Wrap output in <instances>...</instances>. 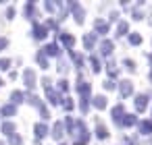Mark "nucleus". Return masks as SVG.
Wrapping results in <instances>:
<instances>
[{"label": "nucleus", "instance_id": "1", "mask_svg": "<svg viewBox=\"0 0 152 145\" xmlns=\"http://www.w3.org/2000/svg\"><path fill=\"white\" fill-rule=\"evenodd\" d=\"M69 133H71L73 137H77L79 143H86V141L90 139V131L86 128V124H83L81 120H73V126L69 128Z\"/></svg>", "mask_w": 152, "mask_h": 145}, {"label": "nucleus", "instance_id": "2", "mask_svg": "<svg viewBox=\"0 0 152 145\" xmlns=\"http://www.w3.org/2000/svg\"><path fill=\"white\" fill-rule=\"evenodd\" d=\"M69 11L73 13V17H75V21L81 25L83 23V17H86V11L81 9V4L77 2V0H71V2H69Z\"/></svg>", "mask_w": 152, "mask_h": 145}, {"label": "nucleus", "instance_id": "3", "mask_svg": "<svg viewBox=\"0 0 152 145\" xmlns=\"http://www.w3.org/2000/svg\"><path fill=\"white\" fill-rule=\"evenodd\" d=\"M23 83H25L27 89H34V87H36V73H34L31 69H25V71H23Z\"/></svg>", "mask_w": 152, "mask_h": 145}, {"label": "nucleus", "instance_id": "4", "mask_svg": "<svg viewBox=\"0 0 152 145\" xmlns=\"http://www.w3.org/2000/svg\"><path fill=\"white\" fill-rule=\"evenodd\" d=\"M94 29H96V33L106 35V33L110 31V25H108V21H104V19H96V21H94Z\"/></svg>", "mask_w": 152, "mask_h": 145}, {"label": "nucleus", "instance_id": "5", "mask_svg": "<svg viewBox=\"0 0 152 145\" xmlns=\"http://www.w3.org/2000/svg\"><path fill=\"white\" fill-rule=\"evenodd\" d=\"M42 54H44V56H56V58H58V56H61V46H58L56 42H54V44H48V46L42 48Z\"/></svg>", "mask_w": 152, "mask_h": 145}, {"label": "nucleus", "instance_id": "6", "mask_svg": "<svg viewBox=\"0 0 152 145\" xmlns=\"http://www.w3.org/2000/svg\"><path fill=\"white\" fill-rule=\"evenodd\" d=\"M77 91L81 93V97H90V93H92V85L79 77V79H77Z\"/></svg>", "mask_w": 152, "mask_h": 145}, {"label": "nucleus", "instance_id": "7", "mask_svg": "<svg viewBox=\"0 0 152 145\" xmlns=\"http://www.w3.org/2000/svg\"><path fill=\"white\" fill-rule=\"evenodd\" d=\"M119 93H121V97L131 95V93H133V83H131L129 79H123V81H121V85H119Z\"/></svg>", "mask_w": 152, "mask_h": 145}, {"label": "nucleus", "instance_id": "8", "mask_svg": "<svg viewBox=\"0 0 152 145\" xmlns=\"http://www.w3.org/2000/svg\"><path fill=\"white\" fill-rule=\"evenodd\" d=\"M46 97H48V102H50L52 106H58V104L63 102L61 93H58L56 89H52V87H50V89H46Z\"/></svg>", "mask_w": 152, "mask_h": 145}, {"label": "nucleus", "instance_id": "9", "mask_svg": "<svg viewBox=\"0 0 152 145\" xmlns=\"http://www.w3.org/2000/svg\"><path fill=\"white\" fill-rule=\"evenodd\" d=\"M46 35H48V29H46L44 25L36 23V25H34V38H36V40H44Z\"/></svg>", "mask_w": 152, "mask_h": 145}, {"label": "nucleus", "instance_id": "10", "mask_svg": "<svg viewBox=\"0 0 152 145\" xmlns=\"http://www.w3.org/2000/svg\"><path fill=\"white\" fill-rule=\"evenodd\" d=\"M146 106H148V95L140 93V95L135 97V110H137V112H144V110H146Z\"/></svg>", "mask_w": 152, "mask_h": 145}, {"label": "nucleus", "instance_id": "11", "mask_svg": "<svg viewBox=\"0 0 152 145\" xmlns=\"http://www.w3.org/2000/svg\"><path fill=\"white\" fill-rule=\"evenodd\" d=\"M113 50H115V46H113V42H110V40H104V42L100 44V52H102V56H110V54H113Z\"/></svg>", "mask_w": 152, "mask_h": 145}, {"label": "nucleus", "instance_id": "12", "mask_svg": "<svg viewBox=\"0 0 152 145\" xmlns=\"http://www.w3.org/2000/svg\"><path fill=\"white\" fill-rule=\"evenodd\" d=\"M61 40H63V44L69 48V52L75 48V38H73L71 33H61Z\"/></svg>", "mask_w": 152, "mask_h": 145}, {"label": "nucleus", "instance_id": "13", "mask_svg": "<svg viewBox=\"0 0 152 145\" xmlns=\"http://www.w3.org/2000/svg\"><path fill=\"white\" fill-rule=\"evenodd\" d=\"M83 46H86V50H92L96 46V33H86L83 35Z\"/></svg>", "mask_w": 152, "mask_h": 145}, {"label": "nucleus", "instance_id": "14", "mask_svg": "<svg viewBox=\"0 0 152 145\" xmlns=\"http://www.w3.org/2000/svg\"><path fill=\"white\" fill-rule=\"evenodd\" d=\"M135 124V116L133 114H125V118L117 120V126H133Z\"/></svg>", "mask_w": 152, "mask_h": 145}, {"label": "nucleus", "instance_id": "15", "mask_svg": "<svg viewBox=\"0 0 152 145\" xmlns=\"http://www.w3.org/2000/svg\"><path fill=\"white\" fill-rule=\"evenodd\" d=\"M137 131H140L142 135H150V133H152V120H142V122L137 124Z\"/></svg>", "mask_w": 152, "mask_h": 145}, {"label": "nucleus", "instance_id": "16", "mask_svg": "<svg viewBox=\"0 0 152 145\" xmlns=\"http://www.w3.org/2000/svg\"><path fill=\"white\" fill-rule=\"evenodd\" d=\"M92 104H94L98 110H104V108H106V97H104V95H94Z\"/></svg>", "mask_w": 152, "mask_h": 145}, {"label": "nucleus", "instance_id": "17", "mask_svg": "<svg viewBox=\"0 0 152 145\" xmlns=\"http://www.w3.org/2000/svg\"><path fill=\"white\" fill-rule=\"evenodd\" d=\"M110 114H113V118H115V122H117V120H121V116H125V108H123V104H119V106H115Z\"/></svg>", "mask_w": 152, "mask_h": 145}, {"label": "nucleus", "instance_id": "18", "mask_svg": "<svg viewBox=\"0 0 152 145\" xmlns=\"http://www.w3.org/2000/svg\"><path fill=\"white\" fill-rule=\"evenodd\" d=\"M46 135H48V126H46L44 122H42V124L38 122V124H36V139H42V137H46Z\"/></svg>", "mask_w": 152, "mask_h": 145}, {"label": "nucleus", "instance_id": "19", "mask_svg": "<svg viewBox=\"0 0 152 145\" xmlns=\"http://www.w3.org/2000/svg\"><path fill=\"white\" fill-rule=\"evenodd\" d=\"M63 135H65V131H63V122H56V124L52 126V137L58 141V139H63Z\"/></svg>", "mask_w": 152, "mask_h": 145}, {"label": "nucleus", "instance_id": "20", "mask_svg": "<svg viewBox=\"0 0 152 145\" xmlns=\"http://www.w3.org/2000/svg\"><path fill=\"white\" fill-rule=\"evenodd\" d=\"M96 137H98V139H106V137H108V128H106L102 122H98V126H96Z\"/></svg>", "mask_w": 152, "mask_h": 145}, {"label": "nucleus", "instance_id": "21", "mask_svg": "<svg viewBox=\"0 0 152 145\" xmlns=\"http://www.w3.org/2000/svg\"><path fill=\"white\" fill-rule=\"evenodd\" d=\"M36 62H38V64H40L42 69H48V60H46V56L42 54V50H40V52L36 54Z\"/></svg>", "mask_w": 152, "mask_h": 145}, {"label": "nucleus", "instance_id": "22", "mask_svg": "<svg viewBox=\"0 0 152 145\" xmlns=\"http://www.w3.org/2000/svg\"><path fill=\"white\" fill-rule=\"evenodd\" d=\"M11 100H13V106H15V104H21L25 100V95H23V91H13L11 93Z\"/></svg>", "mask_w": 152, "mask_h": 145}, {"label": "nucleus", "instance_id": "23", "mask_svg": "<svg viewBox=\"0 0 152 145\" xmlns=\"http://www.w3.org/2000/svg\"><path fill=\"white\" fill-rule=\"evenodd\" d=\"M61 9V2H52V0H48V2H46V11L48 13H56Z\"/></svg>", "mask_w": 152, "mask_h": 145}, {"label": "nucleus", "instance_id": "24", "mask_svg": "<svg viewBox=\"0 0 152 145\" xmlns=\"http://www.w3.org/2000/svg\"><path fill=\"white\" fill-rule=\"evenodd\" d=\"M61 104H63V108H65L67 112H71V110L75 108V104H73V100H71V97H63V102H61Z\"/></svg>", "mask_w": 152, "mask_h": 145}, {"label": "nucleus", "instance_id": "25", "mask_svg": "<svg viewBox=\"0 0 152 145\" xmlns=\"http://www.w3.org/2000/svg\"><path fill=\"white\" fill-rule=\"evenodd\" d=\"M15 112H17V108H15L13 104H7V106L2 108V116H13Z\"/></svg>", "mask_w": 152, "mask_h": 145}, {"label": "nucleus", "instance_id": "26", "mask_svg": "<svg viewBox=\"0 0 152 145\" xmlns=\"http://www.w3.org/2000/svg\"><path fill=\"white\" fill-rule=\"evenodd\" d=\"M2 133H7V135H15V124H13V122H4V124H2Z\"/></svg>", "mask_w": 152, "mask_h": 145}, {"label": "nucleus", "instance_id": "27", "mask_svg": "<svg viewBox=\"0 0 152 145\" xmlns=\"http://www.w3.org/2000/svg\"><path fill=\"white\" fill-rule=\"evenodd\" d=\"M127 31H129V25H127L125 21H121V23H119V33H117V35H119V38H123Z\"/></svg>", "mask_w": 152, "mask_h": 145}, {"label": "nucleus", "instance_id": "28", "mask_svg": "<svg viewBox=\"0 0 152 145\" xmlns=\"http://www.w3.org/2000/svg\"><path fill=\"white\" fill-rule=\"evenodd\" d=\"M129 44H131V46L142 44V35H140V33H131V35H129Z\"/></svg>", "mask_w": 152, "mask_h": 145}, {"label": "nucleus", "instance_id": "29", "mask_svg": "<svg viewBox=\"0 0 152 145\" xmlns=\"http://www.w3.org/2000/svg\"><path fill=\"white\" fill-rule=\"evenodd\" d=\"M106 71H108V75H110V77H117V73H119L115 62H106Z\"/></svg>", "mask_w": 152, "mask_h": 145}, {"label": "nucleus", "instance_id": "30", "mask_svg": "<svg viewBox=\"0 0 152 145\" xmlns=\"http://www.w3.org/2000/svg\"><path fill=\"white\" fill-rule=\"evenodd\" d=\"M90 64H92V71H94V73H100V62H98V58L90 56Z\"/></svg>", "mask_w": 152, "mask_h": 145}, {"label": "nucleus", "instance_id": "31", "mask_svg": "<svg viewBox=\"0 0 152 145\" xmlns=\"http://www.w3.org/2000/svg\"><path fill=\"white\" fill-rule=\"evenodd\" d=\"M71 58H73V60H75V64H77V66H83V58H81V56H79V54H75V52H73V50H71Z\"/></svg>", "mask_w": 152, "mask_h": 145}, {"label": "nucleus", "instance_id": "32", "mask_svg": "<svg viewBox=\"0 0 152 145\" xmlns=\"http://www.w3.org/2000/svg\"><path fill=\"white\" fill-rule=\"evenodd\" d=\"M102 87H104L106 91H113L117 85H115V81H113V79H108V81H104V83H102Z\"/></svg>", "mask_w": 152, "mask_h": 145}, {"label": "nucleus", "instance_id": "33", "mask_svg": "<svg viewBox=\"0 0 152 145\" xmlns=\"http://www.w3.org/2000/svg\"><path fill=\"white\" fill-rule=\"evenodd\" d=\"M88 102H90V97H81V112L83 114H88V110H90V104Z\"/></svg>", "mask_w": 152, "mask_h": 145}, {"label": "nucleus", "instance_id": "34", "mask_svg": "<svg viewBox=\"0 0 152 145\" xmlns=\"http://www.w3.org/2000/svg\"><path fill=\"white\" fill-rule=\"evenodd\" d=\"M9 143H11V145H21V143H23V139H21L19 135H11V139H9Z\"/></svg>", "mask_w": 152, "mask_h": 145}, {"label": "nucleus", "instance_id": "35", "mask_svg": "<svg viewBox=\"0 0 152 145\" xmlns=\"http://www.w3.org/2000/svg\"><path fill=\"white\" fill-rule=\"evenodd\" d=\"M31 15H34V2H29V4L25 6V17L31 19Z\"/></svg>", "mask_w": 152, "mask_h": 145}, {"label": "nucleus", "instance_id": "36", "mask_svg": "<svg viewBox=\"0 0 152 145\" xmlns=\"http://www.w3.org/2000/svg\"><path fill=\"white\" fill-rule=\"evenodd\" d=\"M44 27H46V29H48V27H50V29H58V23H56V21H54V19H48V21H46V25H44Z\"/></svg>", "mask_w": 152, "mask_h": 145}, {"label": "nucleus", "instance_id": "37", "mask_svg": "<svg viewBox=\"0 0 152 145\" xmlns=\"http://www.w3.org/2000/svg\"><path fill=\"white\" fill-rule=\"evenodd\" d=\"M123 64H125V69H127V71H131V73L135 71V62H133V60H129V58H127Z\"/></svg>", "mask_w": 152, "mask_h": 145}, {"label": "nucleus", "instance_id": "38", "mask_svg": "<svg viewBox=\"0 0 152 145\" xmlns=\"http://www.w3.org/2000/svg\"><path fill=\"white\" fill-rule=\"evenodd\" d=\"M58 89H61V91H67V89H69V81H67V79H61V81H58Z\"/></svg>", "mask_w": 152, "mask_h": 145}, {"label": "nucleus", "instance_id": "39", "mask_svg": "<svg viewBox=\"0 0 152 145\" xmlns=\"http://www.w3.org/2000/svg\"><path fill=\"white\" fill-rule=\"evenodd\" d=\"M11 66V60L9 58H2V60H0V69H2V71H7Z\"/></svg>", "mask_w": 152, "mask_h": 145}, {"label": "nucleus", "instance_id": "40", "mask_svg": "<svg viewBox=\"0 0 152 145\" xmlns=\"http://www.w3.org/2000/svg\"><path fill=\"white\" fill-rule=\"evenodd\" d=\"M131 15H133V19H135V21L144 19V15H142V11H140V9H133V13H131Z\"/></svg>", "mask_w": 152, "mask_h": 145}, {"label": "nucleus", "instance_id": "41", "mask_svg": "<svg viewBox=\"0 0 152 145\" xmlns=\"http://www.w3.org/2000/svg\"><path fill=\"white\" fill-rule=\"evenodd\" d=\"M50 83H52V81H50L48 77H44V79H42V85H44V89H50V87H52Z\"/></svg>", "mask_w": 152, "mask_h": 145}, {"label": "nucleus", "instance_id": "42", "mask_svg": "<svg viewBox=\"0 0 152 145\" xmlns=\"http://www.w3.org/2000/svg\"><path fill=\"white\" fill-rule=\"evenodd\" d=\"M58 71H61V73H67V71H69V64H67V62H61V64H58Z\"/></svg>", "mask_w": 152, "mask_h": 145}, {"label": "nucleus", "instance_id": "43", "mask_svg": "<svg viewBox=\"0 0 152 145\" xmlns=\"http://www.w3.org/2000/svg\"><path fill=\"white\" fill-rule=\"evenodd\" d=\"M7 46H9V40L7 38H0V50H4Z\"/></svg>", "mask_w": 152, "mask_h": 145}, {"label": "nucleus", "instance_id": "44", "mask_svg": "<svg viewBox=\"0 0 152 145\" xmlns=\"http://www.w3.org/2000/svg\"><path fill=\"white\" fill-rule=\"evenodd\" d=\"M13 15H15V9H13V6H9V11H7V17H9V19H13Z\"/></svg>", "mask_w": 152, "mask_h": 145}, {"label": "nucleus", "instance_id": "45", "mask_svg": "<svg viewBox=\"0 0 152 145\" xmlns=\"http://www.w3.org/2000/svg\"><path fill=\"white\" fill-rule=\"evenodd\" d=\"M119 19V13H110V21H117Z\"/></svg>", "mask_w": 152, "mask_h": 145}, {"label": "nucleus", "instance_id": "46", "mask_svg": "<svg viewBox=\"0 0 152 145\" xmlns=\"http://www.w3.org/2000/svg\"><path fill=\"white\" fill-rule=\"evenodd\" d=\"M73 145H86V143H79V141H75V143H73Z\"/></svg>", "mask_w": 152, "mask_h": 145}, {"label": "nucleus", "instance_id": "47", "mask_svg": "<svg viewBox=\"0 0 152 145\" xmlns=\"http://www.w3.org/2000/svg\"><path fill=\"white\" fill-rule=\"evenodd\" d=\"M150 81H152V71H150Z\"/></svg>", "mask_w": 152, "mask_h": 145}, {"label": "nucleus", "instance_id": "48", "mask_svg": "<svg viewBox=\"0 0 152 145\" xmlns=\"http://www.w3.org/2000/svg\"><path fill=\"white\" fill-rule=\"evenodd\" d=\"M0 85H2V79H0Z\"/></svg>", "mask_w": 152, "mask_h": 145}, {"label": "nucleus", "instance_id": "49", "mask_svg": "<svg viewBox=\"0 0 152 145\" xmlns=\"http://www.w3.org/2000/svg\"><path fill=\"white\" fill-rule=\"evenodd\" d=\"M0 145H4V143H2V141H0Z\"/></svg>", "mask_w": 152, "mask_h": 145}, {"label": "nucleus", "instance_id": "50", "mask_svg": "<svg viewBox=\"0 0 152 145\" xmlns=\"http://www.w3.org/2000/svg\"><path fill=\"white\" fill-rule=\"evenodd\" d=\"M61 145H65V143H61Z\"/></svg>", "mask_w": 152, "mask_h": 145}]
</instances>
